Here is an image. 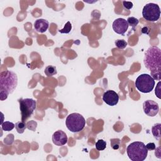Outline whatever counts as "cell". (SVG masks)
<instances>
[{"label":"cell","mask_w":161,"mask_h":161,"mask_svg":"<svg viewBox=\"0 0 161 161\" xmlns=\"http://www.w3.org/2000/svg\"><path fill=\"white\" fill-rule=\"evenodd\" d=\"M144 63L146 67L150 72L154 80L161 79V50L156 46H151L147 50Z\"/></svg>","instance_id":"cell-1"},{"label":"cell","mask_w":161,"mask_h":161,"mask_svg":"<svg viewBox=\"0 0 161 161\" xmlns=\"http://www.w3.org/2000/svg\"><path fill=\"white\" fill-rule=\"evenodd\" d=\"M18 85L16 74L10 71H5L0 76V99H7L9 94L12 93Z\"/></svg>","instance_id":"cell-2"},{"label":"cell","mask_w":161,"mask_h":161,"mask_svg":"<svg viewBox=\"0 0 161 161\" xmlns=\"http://www.w3.org/2000/svg\"><path fill=\"white\" fill-rule=\"evenodd\" d=\"M127 152L129 159L132 161H144L148 155L146 145L141 142L131 143L127 148Z\"/></svg>","instance_id":"cell-3"},{"label":"cell","mask_w":161,"mask_h":161,"mask_svg":"<svg viewBox=\"0 0 161 161\" xmlns=\"http://www.w3.org/2000/svg\"><path fill=\"white\" fill-rule=\"evenodd\" d=\"M67 129L72 133H78L82 131L85 125L86 120L83 115L77 113L69 114L66 120Z\"/></svg>","instance_id":"cell-4"},{"label":"cell","mask_w":161,"mask_h":161,"mask_svg":"<svg viewBox=\"0 0 161 161\" xmlns=\"http://www.w3.org/2000/svg\"><path fill=\"white\" fill-rule=\"evenodd\" d=\"M155 80L149 74H140L136 79L135 85L137 89L141 93H150L155 86Z\"/></svg>","instance_id":"cell-5"},{"label":"cell","mask_w":161,"mask_h":161,"mask_svg":"<svg viewBox=\"0 0 161 161\" xmlns=\"http://www.w3.org/2000/svg\"><path fill=\"white\" fill-rule=\"evenodd\" d=\"M22 122L26 121L32 115L37 108V102L33 99L25 98L18 99Z\"/></svg>","instance_id":"cell-6"},{"label":"cell","mask_w":161,"mask_h":161,"mask_svg":"<svg viewBox=\"0 0 161 161\" xmlns=\"http://www.w3.org/2000/svg\"><path fill=\"white\" fill-rule=\"evenodd\" d=\"M143 18L149 22H155L160 18V9L158 5L150 3L144 6L142 10Z\"/></svg>","instance_id":"cell-7"},{"label":"cell","mask_w":161,"mask_h":161,"mask_svg":"<svg viewBox=\"0 0 161 161\" xmlns=\"http://www.w3.org/2000/svg\"><path fill=\"white\" fill-rule=\"evenodd\" d=\"M113 29L115 32L122 36L125 35V33L128 28V24L126 20L124 18H117L113 23Z\"/></svg>","instance_id":"cell-8"},{"label":"cell","mask_w":161,"mask_h":161,"mask_svg":"<svg viewBox=\"0 0 161 161\" xmlns=\"http://www.w3.org/2000/svg\"><path fill=\"white\" fill-rule=\"evenodd\" d=\"M143 109L146 115L154 117L156 116L159 111V107L157 103L153 100H147L143 104Z\"/></svg>","instance_id":"cell-9"},{"label":"cell","mask_w":161,"mask_h":161,"mask_svg":"<svg viewBox=\"0 0 161 161\" xmlns=\"http://www.w3.org/2000/svg\"><path fill=\"white\" fill-rule=\"evenodd\" d=\"M102 99L106 104L113 107L118 104L119 96L115 91L113 90H108L103 94Z\"/></svg>","instance_id":"cell-10"},{"label":"cell","mask_w":161,"mask_h":161,"mask_svg":"<svg viewBox=\"0 0 161 161\" xmlns=\"http://www.w3.org/2000/svg\"><path fill=\"white\" fill-rule=\"evenodd\" d=\"M67 136L63 130H57L52 135V142L57 146H63L67 143Z\"/></svg>","instance_id":"cell-11"},{"label":"cell","mask_w":161,"mask_h":161,"mask_svg":"<svg viewBox=\"0 0 161 161\" xmlns=\"http://www.w3.org/2000/svg\"><path fill=\"white\" fill-rule=\"evenodd\" d=\"M49 27V23L45 19H38L34 23L35 30L39 33L46 32Z\"/></svg>","instance_id":"cell-12"},{"label":"cell","mask_w":161,"mask_h":161,"mask_svg":"<svg viewBox=\"0 0 161 161\" xmlns=\"http://www.w3.org/2000/svg\"><path fill=\"white\" fill-rule=\"evenodd\" d=\"M160 127L161 124H157L154 125L152 128V132L154 137V138L157 140H159L161 136L160 133Z\"/></svg>","instance_id":"cell-13"},{"label":"cell","mask_w":161,"mask_h":161,"mask_svg":"<svg viewBox=\"0 0 161 161\" xmlns=\"http://www.w3.org/2000/svg\"><path fill=\"white\" fill-rule=\"evenodd\" d=\"M44 72L47 77H52L57 73V69L54 66H48L46 67Z\"/></svg>","instance_id":"cell-14"},{"label":"cell","mask_w":161,"mask_h":161,"mask_svg":"<svg viewBox=\"0 0 161 161\" xmlns=\"http://www.w3.org/2000/svg\"><path fill=\"white\" fill-rule=\"evenodd\" d=\"M27 124L25 122H18L15 124V128L18 133H24L25 129L27 128Z\"/></svg>","instance_id":"cell-15"},{"label":"cell","mask_w":161,"mask_h":161,"mask_svg":"<svg viewBox=\"0 0 161 161\" xmlns=\"http://www.w3.org/2000/svg\"><path fill=\"white\" fill-rule=\"evenodd\" d=\"M1 126L2 130L6 132L11 131L15 127V125L10 122H5L2 124H1Z\"/></svg>","instance_id":"cell-16"},{"label":"cell","mask_w":161,"mask_h":161,"mask_svg":"<svg viewBox=\"0 0 161 161\" xmlns=\"http://www.w3.org/2000/svg\"><path fill=\"white\" fill-rule=\"evenodd\" d=\"M127 21L128 22V25L131 26L132 27V30H135V27L138 25V24L139 23V20L137 18L133 17V16L128 18Z\"/></svg>","instance_id":"cell-17"},{"label":"cell","mask_w":161,"mask_h":161,"mask_svg":"<svg viewBox=\"0 0 161 161\" xmlns=\"http://www.w3.org/2000/svg\"><path fill=\"white\" fill-rule=\"evenodd\" d=\"M96 149L98 150V151H102L103 150H105L107 147V142L105 141H104L103 140L101 139V140H98L96 143Z\"/></svg>","instance_id":"cell-18"},{"label":"cell","mask_w":161,"mask_h":161,"mask_svg":"<svg viewBox=\"0 0 161 161\" xmlns=\"http://www.w3.org/2000/svg\"><path fill=\"white\" fill-rule=\"evenodd\" d=\"M111 147L114 150H118L120 148L121 140L119 138H111L110 140Z\"/></svg>","instance_id":"cell-19"},{"label":"cell","mask_w":161,"mask_h":161,"mask_svg":"<svg viewBox=\"0 0 161 161\" xmlns=\"http://www.w3.org/2000/svg\"><path fill=\"white\" fill-rule=\"evenodd\" d=\"M115 45L120 49H124L127 47L128 44L124 40H117L115 42Z\"/></svg>","instance_id":"cell-20"},{"label":"cell","mask_w":161,"mask_h":161,"mask_svg":"<svg viewBox=\"0 0 161 161\" xmlns=\"http://www.w3.org/2000/svg\"><path fill=\"white\" fill-rule=\"evenodd\" d=\"M71 29H72V25L70 22H67L66 24L64 25V28L59 30V32L60 33H69L71 32Z\"/></svg>","instance_id":"cell-21"},{"label":"cell","mask_w":161,"mask_h":161,"mask_svg":"<svg viewBox=\"0 0 161 161\" xmlns=\"http://www.w3.org/2000/svg\"><path fill=\"white\" fill-rule=\"evenodd\" d=\"M123 6L127 10H131L133 8V3L130 2H123Z\"/></svg>","instance_id":"cell-22"},{"label":"cell","mask_w":161,"mask_h":161,"mask_svg":"<svg viewBox=\"0 0 161 161\" xmlns=\"http://www.w3.org/2000/svg\"><path fill=\"white\" fill-rule=\"evenodd\" d=\"M160 81H159L157 84V86L155 88V94L157 96V97L159 99H160Z\"/></svg>","instance_id":"cell-23"},{"label":"cell","mask_w":161,"mask_h":161,"mask_svg":"<svg viewBox=\"0 0 161 161\" xmlns=\"http://www.w3.org/2000/svg\"><path fill=\"white\" fill-rule=\"evenodd\" d=\"M146 146V148L148 150V151L154 150H155V149H156V146L154 143H149Z\"/></svg>","instance_id":"cell-24"},{"label":"cell","mask_w":161,"mask_h":161,"mask_svg":"<svg viewBox=\"0 0 161 161\" xmlns=\"http://www.w3.org/2000/svg\"><path fill=\"white\" fill-rule=\"evenodd\" d=\"M149 31V28H148V27H144L143 28H142V33H146V34H148L147 33V31Z\"/></svg>","instance_id":"cell-25"}]
</instances>
